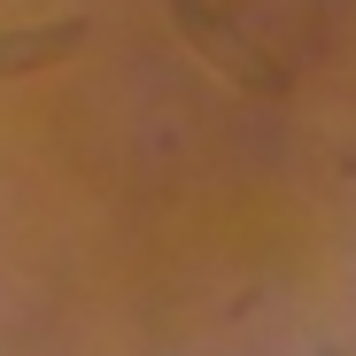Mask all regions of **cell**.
I'll list each match as a JSON object with an SVG mask.
<instances>
[{"label":"cell","instance_id":"1","mask_svg":"<svg viewBox=\"0 0 356 356\" xmlns=\"http://www.w3.org/2000/svg\"><path fill=\"white\" fill-rule=\"evenodd\" d=\"M78 39H86V16L31 24V31H0V78H8V70H39V63H63Z\"/></svg>","mask_w":356,"mask_h":356}]
</instances>
